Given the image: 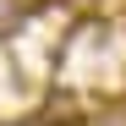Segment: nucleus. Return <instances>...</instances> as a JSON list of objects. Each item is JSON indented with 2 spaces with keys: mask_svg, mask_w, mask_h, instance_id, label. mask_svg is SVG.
I'll list each match as a JSON object with an SVG mask.
<instances>
[{
  "mask_svg": "<svg viewBox=\"0 0 126 126\" xmlns=\"http://www.w3.org/2000/svg\"><path fill=\"white\" fill-rule=\"evenodd\" d=\"M11 22H16V0H0V28L11 33Z\"/></svg>",
  "mask_w": 126,
  "mask_h": 126,
  "instance_id": "nucleus-1",
  "label": "nucleus"
},
{
  "mask_svg": "<svg viewBox=\"0 0 126 126\" xmlns=\"http://www.w3.org/2000/svg\"><path fill=\"white\" fill-rule=\"evenodd\" d=\"M6 126H44V121H6Z\"/></svg>",
  "mask_w": 126,
  "mask_h": 126,
  "instance_id": "nucleus-2",
  "label": "nucleus"
}]
</instances>
